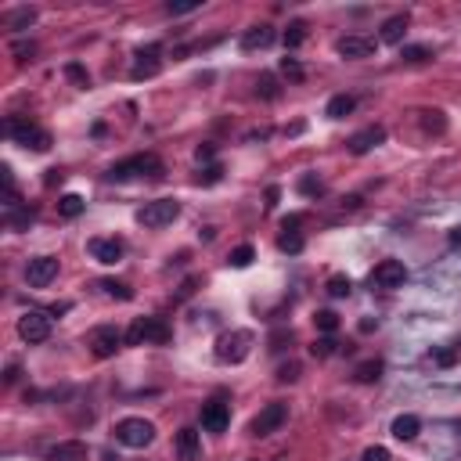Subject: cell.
<instances>
[{"instance_id":"6da1fadb","label":"cell","mask_w":461,"mask_h":461,"mask_svg":"<svg viewBox=\"0 0 461 461\" xmlns=\"http://www.w3.org/2000/svg\"><path fill=\"white\" fill-rule=\"evenodd\" d=\"M112 184H122V180H134V177H151V180H163L166 177V166L159 156H130V159H122L115 163L108 173H105Z\"/></svg>"},{"instance_id":"7a4b0ae2","label":"cell","mask_w":461,"mask_h":461,"mask_svg":"<svg viewBox=\"0 0 461 461\" xmlns=\"http://www.w3.org/2000/svg\"><path fill=\"white\" fill-rule=\"evenodd\" d=\"M0 130H4V137H11V141L22 144V148H33V151H47V148H51V134H47L44 127H37V122H29V119L8 115Z\"/></svg>"},{"instance_id":"3957f363","label":"cell","mask_w":461,"mask_h":461,"mask_svg":"<svg viewBox=\"0 0 461 461\" xmlns=\"http://www.w3.org/2000/svg\"><path fill=\"white\" fill-rule=\"evenodd\" d=\"M170 339V324L163 317H134L127 328V346H163Z\"/></svg>"},{"instance_id":"277c9868","label":"cell","mask_w":461,"mask_h":461,"mask_svg":"<svg viewBox=\"0 0 461 461\" xmlns=\"http://www.w3.org/2000/svg\"><path fill=\"white\" fill-rule=\"evenodd\" d=\"M217 360L220 364H241L245 357L253 353V331H245V328H234V331H224L220 339H217Z\"/></svg>"},{"instance_id":"5b68a950","label":"cell","mask_w":461,"mask_h":461,"mask_svg":"<svg viewBox=\"0 0 461 461\" xmlns=\"http://www.w3.org/2000/svg\"><path fill=\"white\" fill-rule=\"evenodd\" d=\"M112 433H115V440H119L122 447L141 450V447H148L151 440H156V425H151L148 418H119Z\"/></svg>"},{"instance_id":"8992f818","label":"cell","mask_w":461,"mask_h":461,"mask_svg":"<svg viewBox=\"0 0 461 461\" xmlns=\"http://www.w3.org/2000/svg\"><path fill=\"white\" fill-rule=\"evenodd\" d=\"M285 418H289V404H282V400L263 404V408H260V415L249 422V436L263 440V436H270V433H278V429L285 425Z\"/></svg>"},{"instance_id":"52a82bcc","label":"cell","mask_w":461,"mask_h":461,"mask_svg":"<svg viewBox=\"0 0 461 461\" xmlns=\"http://www.w3.org/2000/svg\"><path fill=\"white\" fill-rule=\"evenodd\" d=\"M180 217V202L177 198H156L144 202V209H137V224L141 227H166Z\"/></svg>"},{"instance_id":"ba28073f","label":"cell","mask_w":461,"mask_h":461,"mask_svg":"<svg viewBox=\"0 0 461 461\" xmlns=\"http://www.w3.org/2000/svg\"><path fill=\"white\" fill-rule=\"evenodd\" d=\"M87 346L94 350V357L108 360V357H115L122 346H127V331H119L115 324H101V328H94V331H90Z\"/></svg>"},{"instance_id":"9c48e42d","label":"cell","mask_w":461,"mask_h":461,"mask_svg":"<svg viewBox=\"0 0 461 461\" xmlns=\"http://www.w3.org/2000/svg\"><path fill=\"white\" fill-rule=\"evenodd\" d=\"M47 335H51V314L47 310H25L18 317V339L22 343L37 346V343H47Z\"/></svg>"},{"instance_id":"30bf717a","label":"cell","mask_w":461,"mask_h":461,"mask_svg":"<svg viewBox=\"0 0 461 461\" xmlns=\"http://www.w3.org/2000/svg\"><path fill=\"white\" fill-rule=\"evenodd\" d=\"M227 425H231V404L224 396H213V400L202 404V429L206 433L220 436V433H227Z\"/></svg>"},{"instance_id":"8fae6325","label":"cell","mask_w":461,"mask_h":461,"mask_svg":"<svg viewBox=\"0 0 461 461\" xmlns=\"http://www.w3.org/2000/svg\"><path fill=\"white\" fill-rule=\"evenodd\" d=\"M404 282H408V267L400 260H382L372 270V285L375 289H400Z\"/></svg>"},{"instance_id":"7c38bea8","label":"cell","mask_w":461,"mask_h":461,"mask_svg":"<svg viewBox=\"0 0 461 461\" xmlns=\"http://www.w3.org/2000/svg\"><path fill=\"white\" fill-rule=\"evenodd\" d=\"M159 69H163V47L159 44H148V47L137 51V61H134L130 76L134 80H151V76H159Z\"/></svg>"},{"instance_id":"4fadbf2b","label":"cell","mask_w":461,"mask_h":461,"mask_svg":"<svg viewBox=\"0 0 461 461\" xmlns=\"http://www.w3.org/2000/svg\"><path fill=\"white\" fill-rule=\"evenodd\" d=\"M54 278H58V260H54V256H37V260H29L25 282L33 285V289H47Z\"/></svg>"},{"instance_id":"5bb4252c","label":"cell","mask_w":461,"mask_h":461,"mask_svg":"<svg viewBox=\"0 0 461 461\" xmlns=\"http://www.w3.org/2000/svg\"><path fill=\"white\" fill-rule=\"evenodd\" d=\"M335 54L350 58V61L372 58V54H375V40H372V37H339V40H335Z\"/></svg>"},{"instance_id":"9a60e30c","label":"cell","mask_w":461,"mask_h":461,"mask_svg":"<svg viewBox=\"0 0 461 461\" xmlns=\"http://www.w3.org/2000/svg\"><path fill=\"white\" fill-rule=\"evenodd\" d=\"M173 450H177V461H202V436L198 429H180L177 440H173Z\"/></svg>"},{"instance_id":"2e32d148","label":"cell","mask_w":461,"mask_h":461,"mask_svg":"<svg viewBox=\"0 0 461 461\" xmlns=\"http://www.w3.org/2000/svg\"><path fill=\"white\" fill-rule=\"evenodd\" d=\"M122 253H127V245H122L119 238H94L90 241V256H94L98 263H105V267H115L122 260Z\"/></svg>"},{"instance_id":"e0dca14e","label":"cell","mask_w":461,"mask_h":461,"mask_svg":"<svg viewBox=\"0 0 461 461\" xmlns=\"http://www.w3.org/2000/svg\"><path fill=\"white\" fill-rule=\"evenodd\" d=\"M386 141V130L382 127H364V130H357L350 141H346V148L353 151V156H367L372 148H379Z\"/></svg>"},{"instance_id":"ac0fdd59","label":"cell","mask_w":461,"mask_h":461,"mask_svg":"<svg viewBox=\"0 0 461 461\" xmlns=\"http://www.w3.org/2000/svg\"><path fill=\"white\" fill-rule=\"evenodd\" d=\"M274 40H278V33H274V25H253L249 33L241 37V51H267Z\"/></svg>"},{"instance_id":"d6986e66","label":"cell","mask_w":461,"mask_h":461,"mask_svg":"<svg viewBox=\"0 0 461 461\" xmlns=\"http://www.w3.org/2000/svg\"><path fill=\"white\" fill-rule=\"evenodd\" d=\"M408 25H411V18H408V15H393V18H386V22H382V29H379V40H382V44H404Z\"/></svg>"},{"instance_id":"ffe728a7","label":"cell","mask_w":461,"mask_h":461,"mask_svg":"<svg viewBox=\"0 0 461 461\" xmlns=\"http://www.w3.org/2000/svg\"><path fill=\"white\" fill-rule=\"evenodd\" d=\"M83 457H87V447L80 440H65L47 450V461H83Z\"/></svg>"},{"instance_id":"44dd1931","label":"cell","mask_w":461,"mask_h":461,"mask_svg":"<svg viewBox=\"0 0 461 461\" xmlns=\"http://www.w3.org/2000/svg\"><path fill=\"white\" fill-rule=\"evenodd\" d=\"M389 433H393L396 440H415V436L422 433V422H418L415 415H400V418H393Z\"/></svg>"},{"instance_id":"7402d4cb","label":"cell","mask_w":461,"mask_h":461,"mask_svg":"<svg viewBox=\"0 0 461 461\" xmlns=\"http://www.w3.org/2000/svg\"><path fill=\"white\" fill-rule=\"evenodd\" d=\"M353 108H357V98H353V94H335V98L328 101L324 115H328V119H346Z\"/></svg>"},{"instance_id":"603a6c76","label":"cell","mask_w":461,"mask_h":461,"mask_svg":"<svg viewBox=\"0 0 461 461\" xmlns=\"http://www.w3.org/2000/svg\"><path fill=\"white\" fill-rule=\"evenodd\" d=\"M353 379L364 382V386L379 382V379H382V360H379V357H375V360H360V364H357V372H353Z\"/></svg>"},{"instance_id":"cb8c5ba5","label":"cell","mask_w":461,"mask_h":461,"mask_svg":"<svg viewBox=\"0 0 461 461\" xmlns=\"http://www.w3.org/2000/svg\"><path fill=\"white\" fill-rule=\"evenodd\" d=\"M98 289H101L105 296H112V299H122V303H130V299H134V289H130L127 282H115V278H101Z\"/></svg>"},{"instance_id":"d4e9b609","label":"cell","mask_w":461,"mask_h":461,"mask_svg":"<svg viewBox=\"0 0 461 461\" xmlns=\"http://www.w3.org/2000/svg\"><path fill=\"white\" fill-rule=\"evenodd\" d=\"M422 130L425 134H443L447 130V115L440 108H422Z\"/></svg>"},{"instance_id":"484cf974","label":"cell","mask_w":461,"mask_h":461,"mask_svg":"<svg viewBox=\"0 0 461 461\" xmlns=\"http://www.w3.org/2000/svg\"><path fill=\"white\" fill-rule=\"evenodd\" d=\"M83 209H87V202H83L80 195H72V191L58 198V213H61V217H65V220H76Z\"/></svg>"},{"instance_id":"4316f807","label":"cell","mask_w":461,"mask_h":461,"mask_svg":"<svg viewBox=\"0 0 461 461\" xmlns=\"http://www.w3.org/2000/svg\"><path fill=\"white\" fill-rule=\"evenodd\" d=\"M324 292H328L331 299H346V296L353 292V285H350L346 274H331V278L324 282Z\"/></svg>"},{"instance_id":"83f0119b","label":"cell","mask_w":461,"mask_h":461,"mask_svg":"<svg viewBox=\"0 0 461 461\" xmlns=\"http://www.w3.org/2000/svg\"><path fill=\"white\" fill-rule=\"evenodd\" d=\"M33 220H37V209H29V206H18L15 213H8V227L11 231H25Z\"/></svg>"},{"instance_id":"f1b7e54d","label":"cell","mask_w":461,"mask_h":461,"mask_svg":"<svg viewBox=\"0 0 461 461\" xmlns=\"http://www.w3.org/2000/svg\"><path fill=\"white\" fill-rule=\"evenodd\" d=\"M282 40H285V47H289V51H296V47H299V44L306 40V22H303V18L289 22V29L282 33Z\"/></svg>"},{"instance_id":"f546056e","label":"cell","mask_w":461,"mask_h":461,"mask_svg":"<svg viewBox=\"0 0 461 461\" xmlns=\"http://www.w3.org/2000/svg\"><path fill=\"white\" fill-rule=\"evenodd\" d=\"M429 357H433V364H440V367H450V364H457V360H461V339H457V343H450L447 350H433Z\"/></svg>"},{"instance_id":"4dcf8cb0","label":"cell","mask_w":461,"mask_h":461,"mask_svg":"<svg viewBox=\"0 0 461 461\" xmlns=\"http://www.w3.org/2000/svg\"><path fill=\"white\" fill-rule=\"evenodd\" d=\"M253 260H256V249H253V245H238V249H231V256H227V263H231L234 270H245Z\"/></svg>"},{"instance_id":"1f68e13d","label":"cell","mask_w":461,"mask_h":461,"mask_svg":"<svg viewBox=\"0 0 461 461\" xmlns=\"http://www.w3.org/2000/svg\"><path fill=\"white\" fill-rule=\"evenodd\" d=\"M220 180H224V166H220V163L202 166V170L195 173V184H198V188H209V184H220Z\"/></svg>"},{"instance_id":"d6a6232c","label":"cell","mask_w":461,"mask_h":461,"mask_svg":"<svg viewBox=\"0 0 461 461\" xmlns=\"http://www.w3.org/2000/svg\"><path fill=\"white\" fill-rule=\"evenodd\" d=\"M256 94H260L263 101H274V98L282 94V87H278V80H274L270 72H263V76L256 80Z\"/></svg>"},{"instance_id":"836d02e7","label":"cell","mask_w":461,"mask_h":461,"mask_svg":"<svg viewBox=\"0 0 461 461\" xmlns=\"http://www.w3.org/2000/svg\"><path fill=\"white\" fill-rule=\"evenodd\" d=\"M303 245H306V241H303L299 231H282V234H278V249H282V253H292V256H296V253H303Z\"/></svg>"},{"instance_id":"e575fe53","label":"cell","mask_w":461,"mask_h":461,"mask_svg":"<svg viewBox=\"0 0 461 461\" xmlns=\"http://www.w3.org/2000/svg\"><path fill=\"white\" fill-rule=\"evenodd\" d=\"M314 324H317V331L335 335V328H339V314H335V310H317V314H314Z\"/></svg>"},{"instance_id":"d590c367","label":"cell","mask_w":461,"mask_h":461,"mask_svg":"<svg viewBox=\"0 0 461 461\" xmlns=\"http://www.w3.org/2000/svg\"><path fill=\"white\" fill-rule=\"evenodd\" d=\"M292 339H296V335H292V328H278V331H270V353H282V350H289L292 346Z\"/></svg>"},{"instance_id":"8d00e7d4","label":"cell","mask_w":461,"mask_h":461,"mask_svg":"<svg viewBox=\"0 0 461 461\" xmlns=\"http://www.w3.org/2000/svg\"><path fill=\"white\" fill-rule=\"evenodd\" d=\"M33 22H37V8H18V11L8 15V25H11V29H25V25H33Z\"/></svg>"},{"instance_id":"74e56055","label":"cell","mask_w":461,"mask_h":461,"mask_svg":"<svg viewBox=\"0 0 461 461\" xmlns=\"http://www.w3.org/2000/svg\"><path fill=\"white\" fill-rule=\"evenodd\" d=\"M299 191H303L306 198H317V195H324V184H321V177H314V173H306V177L299 180Z\"/></svg>"},{"instance_id":"f35d334b","label":"cell","mask_w":461,"mask_h":461,"mask_svg":"<svg viewBox=\"0 0 461 461\" xmlns=\"http://www.w3.org/2000/svg\"><path fill=\"white\" fill-rule=\"evenodd\" d=\"M65 76H69L80 90H87V87H90V76H87V69L80 65V61H69V65H65Z\"/></svg>"},{"instance_id":"ab89813d","label":"cell","mask_w":461,"mask_h":461,"mask_svg":"<svg viewBox=\"0 0 461 461\" xmlns=\"http://www.w3.org/2000/svg\"><path fill=\"white\" fill-rule=\"evenodd\" d=\"M33 54H37V44H33V40H15V44H11V58H15V61H29Z\"/></svg>"},{"instance_id":"60d3db41","label":"cell","mask_w":461,"mask_h":461,"mask_svg":"<svg viewBox=\"0 0 461 461\" xmlns=\"http://www.w3.org/2000/svg\"><path fill=\"white\" fill-rule=\"evenodd\" d=\"M310 353L324 360V357H331V353H339V343H335V339H331V335H324V339H317V343L310 346Z\"/></svg>"},{"instance_id":"b9f144b4","label":"cell","mask_w":461,"mask_h":461,"mask_svg":"<svg viewBox=\"0 0 461 461\" xmlns=\"http://www.w3.org/2000/svg\"><path fill=\"white\" fill-rule=\"evenodd\" d=\"M282 76H289V80H296V83H299L306 72H303V65H299L296 58H282Z\"/></svg>"},{"instance_id":"7bdbcfd3","label":"cell","mask_w":461,"mask_h":461,"mask_svg":"<svg viewBox=\"0 0 461 461\" xmlns=\"http://www.w3.org/2000/svg\"><path fill=\"white\" fill-rule=\"evenodd\" d=\"M400 58H404V61H415V65H418V61H429V58H433V51H429V47H404Z\"/></svg>"},{"instance_id":"ee69618b","label":"cell","mask_w":461,"mask_h":461,"mask_svg":"<svg viewBox=\"0 0 461 461\" xmlns=\"http://www.w3.org/2000/svg\"><path fill=\"white\" fill-rule=\"evenodd\" d=\"M296 379H299V364L296 360H289V364L278 367V382H296Z\"/></svg>"},{"instance_id":"f6af8a7d","label":"cell","mask_w":461,"mask_h":461,"mask_svg":"<svg viewBox=\"0 0 461 461\" xmlns=\"http://www.w3.org/2000/svg\"><path fill=\"white\" fill-rule=\"evenodd\" d=\"M195 159L213 166V159H217V144H209V141H206V144H198V148H195Z\"/></svg>"},{"instance_id":"bcb514c9","label":"cell","mask_w":461,"mask_h":461,"mask_svg":"<svg viewBox=\"0 0 461 461\" xmlns=\"http://www.w3.org/2000/svg\"><path fill=\"white\" fill-rule=\"evenodd\" d=\"M360 461H393V454H389L386 447H367V450L360 454Z\"/></svg>"},{"instance_id":"7dc6e473","label":"cell","mask_w":461,"mask_h":461,"mask_svg":"<svg viewBox=\"0 0 461 461\" xmlns=\"http://www.w3.org/2000/svg\"><path fill=\"white\" fill-rule=\"evenodd\" d=\"M198 8V0H184V4H166V15H188Z\"/></svg>"},{"instance_id":"c3c4849f","label":"cell","mask_w":461,"mask_h":461,"mask_svg":"<svg viewBox=\"0 0 461 461\" xmlns=\"http://www.w3.org/2000/svg\"><path fill=\"white\" fill-rule=\"evenodd\" d=\"M299 224H303V217H299V213H292V217H285L282 231H299Z\"/></svg>"},{"instance_id":"681fc988","label":"cell","mask_w":461,"mask_h":461,"mask_svg":"<svg viewBox=\"0 0 461 461\" xmlns=\"http://www.w3.org/2000/svg\"><path fill=\"white\" fill-rule=\"evenodd\" d=\"M195 285H198V278H188V282L180 285V292H177V296H180V299H188V296L195 292Z\"/></svg>"},{"instance_id":"f907efd6","label":"cell","mask_w":461,"mask_h":461,"mask_svg":"<svg viewBox=\"0 0 461 461\" xmlns=\"http://www.w3.org/2000/svg\"><path fill=\"white\" fill-rule=\"evenodd\" d=\"M278 198H282V188H267V209L278 206Z\"/></svg>"},{"instance_id":"816d5d0a","label":"cell","mask_w":461,"mask_h":461,"mask_svg":"<svg viewBox=\"0 0 461 461\" xmlns=\"http://www.w3.org/2000/svg\"><path fill=\"white\" fill-rule=\"evenodd\" d=\"M4 382L11 386V382H18V364H8V372H4Z\"/></svg>"},{"instance_id":"f5cc1de1","label":"cell","mask_w":461,"mask_h":461,"mask_svg":"<svg viewBox=\"0 0 461 461\" xmlns=\"http://www.w3.org/2000/svg\"><path fill=\"white\" fill-rule=\"evenodd\" d=\"M450 245H454V249H461V227L450 231Z\"/></svg>"}]
</instances>
